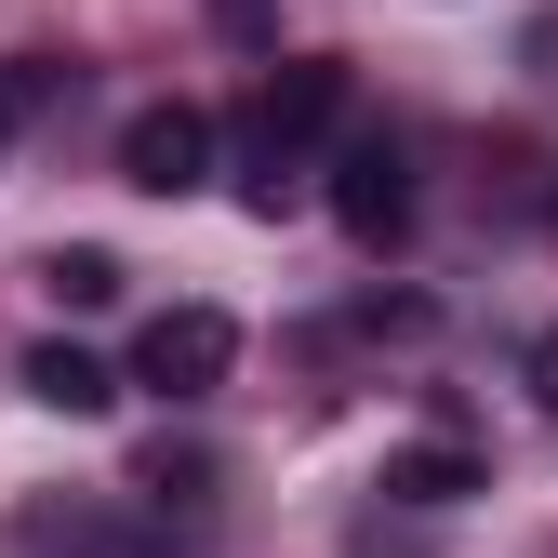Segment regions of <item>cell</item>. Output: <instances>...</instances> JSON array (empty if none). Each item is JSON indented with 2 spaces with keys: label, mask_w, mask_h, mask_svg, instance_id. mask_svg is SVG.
Instances as JSON below:
<instances>
[{
  "label": "cell",
  "mask_w": 558,
  "mask_h": 558,
  "mask_svg": "<svg viewBox=\"0 0 558 558\" xmlns=\"http://www.w3.org/2000/svg\"><path fill=\"white\" fill-rule=\"evenodd\" d=\"M345 120V53H293V66H266V94L240 107V199L253 214H279L306 173V147Z\"/></svg>",
  "instance_id": "1"
},
{
  "label": "cell",
  "mask_w": 558,
  "mask_h": 558,
  "mask_svg": "<svg viewBox=\"0 0 558 558\" xmlns=\"http://www.w3.org/2000/svg\"><path fill=\"white\" fill-rule=\"evenodd\" d=\"M227 373H240V319L227 306H160L133 332V386H160V399H214Z\"/></svg>",
  "instance_id": "2"
},
{
  "label": "cell",
  "mask_w": 558,
  "mask_h": 558,
  "mask_svg": "<svg viewBox=\"0 0 558 558\" xmlns=\"http://www.w3.org/2000/svg\"><path fill=\"white\" fill-rule=\"evenodd\" d=\"M214 147H227V133H214V107H133L120 120V186H147V199H186V186H214Z\"/></svg>",
  "instance_id": "3"
},
{
  "label": "cell",
  "mask_w": 558,
  "mask_h": 558,
  "mask_svg": "<svg viewBox=\"0 0 558 558\" xmlns=\"http://www.w3.org/2000/svg\"><path fill=\"white\" fill-rule=\"evenodd\" d=\"M332 227L360 240V253H386L412 227V147H399V133H360V147L332 160Z\"/></svg>",
  "instance_id": "4"
},
{
  "label": "cell",
  "mask_w": 558,
  "mask_h": 558,
  "mask_svg": "<svg viewBox=\"0 0 558 558\" xmlns=\"http://www.w3.org/2000/svg\"><path fill=\"white\" fill-rule=\"evenodd\" d=\"M27 399H40V412H107L120 373L94 360V345H27Z\"/></svg>",
  "instance_id": "5"
},
{
  "label": "cell",
  "mask_w": 558,
  "mask_h": 558,
  "mask_svg": "<svg viewBox=\"0 0 558 558\" xmlns=\"http://www.w3.org/2000/svg\"><path fill=\"white\" fill-rule=\"evenodd\" d=\"M386 493L399 506H452V493H478V465L465 452H386Z\"/></svg>",
  "instance_id": "6"
},
{
  "label": "cell",
  "mask_w": 558,
  "mask_h": 558,
  "mask_svg": "<svg viewBox=\"0 0 558 558\" xmlns=\"http://www.w3.org/2000/svg\"><path fill=\"white\" fill-rule=\"evenodd\" d=\"M40 279H53V306H107V293H120V253H94V240H66V253H53Z\"/></svg>",
  "instance_id": "7"
},
{
  "label": "cell",
  "mask_w": 558,
  "mask_h": 558,
  "mask_svg": "<svg viewBox=\"0 0 558 558\" xmlns=\"http://www.w3.org/2000/svg\"><path fill=\"white\" fill-rule=\"evenodd\" d=\"M0 147H14V81H0Z\"/></svg>",
  "instance_id": "8"
}]
</instances>
